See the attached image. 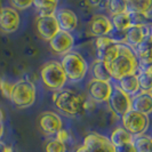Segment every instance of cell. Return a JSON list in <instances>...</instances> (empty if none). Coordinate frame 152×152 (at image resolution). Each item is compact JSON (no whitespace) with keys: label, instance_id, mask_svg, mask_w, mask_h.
Returning <instances> with one entry per match:
<instances>
[{"label":"cell","instance_id":"cell-37","mask_svg":"<svg viewBox=\"0 0 152 152\" xmlns=\"http://www.w3.org/2000/svg\"><path fill=\"white\" fill-rule=\"evenodd\" d=\"M151 70H152V69H151Z\"/></svg>","mask_w":152,"mask_h":152},{"label":"cell","instance_id":"cell-24","mask_svg":"<svg viewBox=\"0 0 152 152\" xmlns=\"http://www.w3.org/2000/svg\"><path fill=\"white\" fill-rule=\"evenodd\" d=\"M137 75L140 91L152 93V70L140 71Z\"/></svg>","mask_w":152,"mask_h":152},{"label":"cell","instance_id":"cell-35","mask_svg":"<svg viewBox=\"0 0 152 152\" xmlns=\"http://www.w3.org/2000/svg\"><path fill=\"white\" fill-rule=\"evenodd\" d=\"M2 134H4V125L0 124V137L2 136Z\"/></svg>","mask_w":152,"mask_h":152},{"label":"cell","instance_id":"cell-20","mask_svg":"<svg viewBox=\"0 0 152 152\" xmlns=\"http://www.w3.org/2000/svg\"><path fill=\"white\" fill-rule=\"evenodd\" d=\"M109 140H110L111 144L113 145L114 148H117V146H120V145L133 142L134 141V136L132 134H129L124 127H117L111 133Z\"/></svg>","mask_w":152,"mask_h":152},{"label":"cell","instance_id":"cell-29","mask_svg":"<svg viewBox=\"0 0 152 152\" xmlns=\"http://www.w3.org/2000/svg\"><path fill=\"white\" fill-rule=\"evenodd\" d=\"M13 87H14V84H10V83H8L6 79L0 78V91H1V94H2L6 99H10V97H12V91H13Z\"/></svg>","mask_w":152,"mask_h":152},{"label":"cell","instance_id":"cell-6","mask_svg":"<svg viewBox=\"0 0 152 152\" xmlns=\"http://www.w3.org/2000/svg\"><path fill=\"white\" fill-rule=\"evenodd\" d=\"M122 127L134 137L144 135L150 126L149 115L143 114L135 110H130L129 112L121 117Z\"/></svg>","mask_w":152,"mask_h":152},{"label":"cell","instance_id":"cell-19","mask_svg":"<svg viewBox=\"0 0 152 152\" xmlns=\"http://www.w3.org/2000/svg\"><path fill=\"white\" fill-rule=\"evenodd\" d=\"M33 6L36 7L40 17L54 16L58 6V1L56 0H36L33 1Z\"/></svg>","mask_w":152,"mask_h":152},{"label":"cell","instance_id":"cell-1","mask_svg":"<svg viewBox=\"0 0 152 152\" xmlns=\"http://www.w3.org/2000/svg\"><path fill=\"white\" fill-rule=\"evenodd\" d=\"M109 73L112 79L120 80L121 78L136 73L138 61L134 50L125 44H119L118 53L112 61L107 64Z\"/></svg>","mask_w":152,"mask_h":152},{"label":"cell","instance_id":"cell-34","mask_svg":"<svg viewBox=\"0 0 152 152\" xmlns=\"http://www.w3.org/2000/svg\"><path fill=\"white\" fill-rule=\"evenodd\" d=\"M2 120H4V112H2V110L0 109V124H2Z\"/></svg>","mask_w":152,"mask_h":152},{"label":"cell","instance_id":"cell-23","mask_svg":"<svg viewBox=\"0 0 152 152\" xmlns=\"http://www.w3.org/2000/svg\"><path fill=\"white\" fill-rule=\"evenodd\" d=\"M111 23L113 25V29H115V31H120V32H125L133 25L132 24V18H130L128 12L112 16L111 17Z\"/></svg>","mask_w":152,"mask_h":152},{"label":"cell","instance_id":"cell-4","mask_svg":"<svg viewBox=\"0 0 152 152\" xmlns=\"http://www.w3.org/2000/svg\"><path fill=\"white\" fill-rule=\"evenodd\" d=\"M61 65L66 75L68 80L73 81V83H78L83 80L88 70V64L86 60L80 54L76 52H70L65 54L62 57Z\"/></svg>","mask_w":152,"mask_h":152},{"label":"cell","instance_id":"cell-17","mask_svg":"<svg viewBox=\"0 0 152 152\" xmlns=\"http://www.w3.org/2000/svg\"><path fill=\"white\" fill-rule=\"evenodd\" d=\"M133 110L138 111L143 114H149L152 112V93L140 91L135 96L132 97Z\"/></svg>","mask_w":152,"mask_h":152},{"label":"cell","instance_id":"cell-26","mask_svg":"<svg viewBox=\"0 0 152 152\" xmlns=\"http://www.w3.org/2000/svg\"><path fill=\"white\" fill-rule=\"evenodd\" d=\"M107 7L112 16L127 12V1L124 0H111L107 2Z\"/></svg>","mask_w":152,"mask_h":152},{"label":"cell","instance_id":"cell-15","mask_svg":"<svg viewBox=\"0 0 152 152\" xmlns=\"http://www.w3.org/2000/svg\"><path fill=\"white\" fill-rule=\"evenodd\" d=\"M55 17L58 23L60 30L69 32V33L76 30L77 25H78V17L75 14V12H72L71 9L61 8L55 13Z\"/></svg>","mask_w":152,"mask_h":152},{"label":"cell","instance_id":"cell-10","mask_svg":"<svg viewBox=\"0 0 152 152\" xmlns=\"http://www.w3.org/2000/svg\"><path fill=\"white\" fill-rule=\"evenodd\" d=\"M38 121L40 129L46 135H56V133L63 128V121L61 117L52 111L42 112L39 115Z\"/></svg>","mask_w":152,"mask_h":152},{"label":"cell","instance_id":"cell-9","mask_svg":"<svg viewBox=\"0 0 152 152\" xmlns=\"http://www.w3.org/2000/svg\"><path fill=\"white\" fill-rule=\"evenodd\" d=\"M75 46V38L71 33L65 31L60 30L55 37L49 40V47L55 54L58 55H65L71 52V49Z\"/></svg>","mask_w":152,"mask_h":152},{"label":"cell","instance_id":"cell-36","mask_svg":"<svg viewBox=\"0 0 152 152\" xmlns=\"http://www.w3.org/2000/svg\"><path fill=\"white\" fill-rule=\"evenodd\" d=\"M150 34L152 36V24H151V26H150Z\"/></svg>","mask_w":152,"mask_h":152},{"label":"cell","instance_id":"cell-30","mask_svg":"<svg viewBox=\"0 0 152 152\" xmlns=\"http://www.w3.org/2000/svg\"><path fill=\"white\" fill-rule=\"evenodd\" d=\"M10 6L16 10L17 9L18 10H24V9H28L31 6H33V1H31V0H12Z\"/></svg>","mask_w":152,"mask_h":152},{"label":"cell","instance_id":"cell-32","mask_svg":"<svg viewBox=\"0 0 152 152\" xmlns=\"http://www.w3.org/2000/svg\"><path fill=\"white\" fill-rule=\"evenodd\" d=\"M115 152H136L135 146H134V142H130L127 144L120 145L115 148Z\"/></svg>","mask_w":152,"mask_h":152},{"label":"cell","instance_id":"cell-31","mask_svg":"<svg viewBox=\"0 0 152 152\" xmlns=\"http://www.w3.org/2000/svg\"><path fill=\"white\" fill-rule=\"evenodd\" d=\"M56 140L65 144V142H68L69 140H70V134H69V132L66 129H64V128H62L60 132L56 133Z\"/></svg>","mask_w":152,"mask_h":152},{"label":"cell","instance_id":"cell-22","mask_svg":"<svg viewBox=\"0 0 152 152\" xmlns=\"http://www.w3.org/2000/svg\"><path fill=\"white\" fill-rule=\"evenodd\" d=\"M91 75H93V79L96 80H101V81H110L112 78L109 73L107 65L104 64V62L102 60H96L91 63Z\"/></svg>","mask_w":152,"mask_h":152},{"label":"cell","instance_id":"cell-16","mask_svg":"<svg viewBox=\"0 0 152 152\" xmlns=\"http://www.w3.org/2000/svg\"><path fill=\"white\" fill-rule=\"evenodd\" d=\"M89 29L93 36L99 37H107L111 34L113 31V25L111 23V20H109L104 15H96L93 17L89 25Z\"/></svg>","mask_w":152,"mask_h":152},{"label":"cell","instance_id":"cell-18","mask_svg":"<svg viewBox=\"0 0 152 152\" xmlns=\"http://www.w3.org/2000/svg\"><path fill=\"white\" fill-rule=\"evenodd\" d=\"M122 91H125L127 95H129L130 97L135 96L137 93H140V86H138V80H137V75H129L121 78L120 80H118L117 85Z\"/></svg>","mask_w":152,"mask_h":152},{"label":"cell","instance_id":"cell-2","mask_svg":"<svg viewBox=\"0 0 152 152\" xmlns=\"http://www.w3.org/2000/svg\"><path fill=\"white\" fill-rule=\"evenodd\" d=\"M53 103L62 112L69 115H78L86 109V101L79 93L72 89H60L54 91Z\"/></svg>","mask_w":152,"mask_h":152},{"label":"cell","instance_id":"cell-12","mask_svg":"<svg viewBox=\"0 0 152 152\" xmlns=\"http://www.w3.org/2000/svg\"><path fill=\"white\" fill-rule=\"evenodd\" d=\"M20 26L18 12L13 7L0 8V30L6 33L15 32Z\"/></svg>","mask_w":152,"mask_h":152},{"label":"cell","instance_id":"cell-27","mask_svg":"<svg viewBox=\"0 0 152 152\" xmlns=\"http://www.w3.org/2000/svg\"><path fill=\"white\" fill-rule=\"evenodd\" d=\"M46 152H66V148L64 143H62L55 138V140H50L47 142Z\"/></svg>","mask_w":152,"mask_h":152},{"label":"cell","instance_id":"cell-11","mask_svg":"<svg viewBox=\"0 0 152 152\" xmlns=\"http://www.w3.org/2000/svg\"><path fill=\"white\" fill-rule=\"evenodd\" d=\"M112 89L113 86L110 84V81H101L93 79L88 85V94L91 99L99 103L107 102L111 96Z\"/></svg>","mask_w":152,"mask_h":152},{"label":"cell","instance_id":"cell-8","mask_svg":"<svg viewBox=\"0 0 152 152\" xmlns=\"http://www.w3.org/2000/svg\"><path fill=\"white\" fill-rule=\"evenodd\" d=\"M107 103L112 112L119 115L120 118L124 117L127 112H129L130 110H133L132 97L125 91H122L118 86H113V89Z\"/></svg>","mask_w":152,"mask_h":152},{"label":"cell","instance_id":"cell-13","mask_svg":"<svg viewBox=\"0 0 152 152\" xmlns=\"http://www.w3.org/2000/svg\"><path fill=\"white\" fill-rule=\"evenodd\" d=\"M36 28H37L39 36L48 41L52 40V38H54L55 34L60 31V26H58L55 15L45 16V17L39 16L36 22Z\"/></svg>","mask_w":152,"mask_h":152},{"label":"cell","instance_id":"cell-25","mask_svg":"<svg viewBox=\"0 0 152 152\" xmlns=\"http://www.w3.org/2000/svg\"><path fill=\"white\" fill-rule=\"evenodd\" d=\"M134 146L136 152H152V137L148 135L134 137Z\"/></svg>","mask_w":152,"mask_h":152},{"label":"cell","instance_id":"cell-21","mask_svg":"<svg viewBox=\"0 0 152 152\" xmlns=\"http://www.w3.org/2000/svg\"><path fill=\"white\" fill-rule=\"evenodd\" d=\"M127 12L148 15L152 12V0H130L127 1Z\"/></svg>","mask_w":152,"mask_h":152},{"label":"cell","instance_id":"cell-33","mask_svg":"<svg viewBox=\"0 0 152 152\" xmlns=\"http://www.w3.org/2000/svg\"><path fill=\"white\" fill-rule=\"evenodd\" d=\"M0 152H14V151H13V148L12 146L6 145L5 143L0 142Z\"/></svg>","mask_w":152,"mask_h":152},{"label":"cell","instance_id":"cell-3","mask_svg":"<svg viewBox=\"0 0 152 152\" xmlns=\"http://www.w3.org/2000/svg\"><path fill=\"white\" fill-rule=\"evenodd\" d=\"M40 77L46 87L55 91L62 89L68 81L61 62L57 61L46 62L40 70Z\"/></svg>","mask_w":152,"mask_h":152},{"label":"cell","instance_id":"cell-28","mask_svg":"<svg viewBox=\"0 0 152 152\" xmlns=\"http://www.w3.org/2000/svg\"><path fill=\"white\" fill-rule=\"evenodd\" d=\"M113 42H117L115 40L111 38L110 36H107V37H99L95 40V46H96V50H97V54L102 53L107 46H110Z\"/></svg>","mask_w":152,"mask_h":152},{"label":"cell","instance_id":"cell-5","mask_svg":"<svg viewBox=\"0 0 152 152\" xmlns=\"http://www.w3.org/2000/svg\"><path fill=\"white\" fill-rule=\"evenodd\" d=\"M36 86L26 79H21L14 84L10 101L20 109L31 107L36 102Z\"/></svg>","mask_w":152,"mask_h":152},{"label":"cell","instance_id":"cell-14","mask_svg":"<svg viewBox=\"0 0 152 152\" xmlns=\"http://www.w3.org/2000/svg\"><path fill=\"white\" fill-rule=\"evenodd\" d=\"M149 34H150V28L146 24H144V25H132L129 29L125 31V39H124L122 44H125L128 47H130L132 49H134Z\"/></svg>","mask_w":152,"mask_h":152},{"label":"cell","instance_id":"cell-7","mask_svg":"<svg viewBox=\"0 0 152 152\" xmlns=\"http://www.w3.org/2000/svg\"><path fill=\"white\" fill-rule=\"evenodd\" d=\"M76 152H115V148L111 144L109 137L97 133L86 135L83 145Z\"/></svg>","mask_w":152,"mask_h":152}]
</instances>
